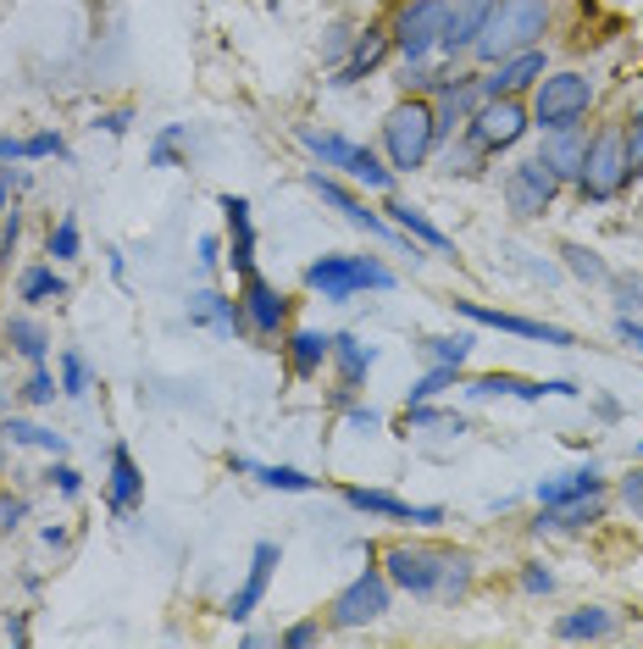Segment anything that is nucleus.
<instances>
[{
  "instance_id": "nucleus-54",
  "label": "nucleus",
  "mask_w": 643,
  "mask_h": 649,
  "mask_svg": "<svg viewBox=\"0 0 643 649\" xmlns=\"http://www.w3.org/2000/svg\"><path fill=\"white\" fill-rule=\"evenodd\" d=\"M378 422H383V417H378L372 406H350V428H367V433H372Z\"/></svg>"
},
{
  "instance_id": "nucleus-5",
  "label": "nucleus",
  "mask_w": 643,
  "mask_h": 649,
  "mask_svg": "<svg viewBox=\"0 0 643 649\" xmlns=\"http://www.w3.org/2000/svg\"><path fill=\"white\" fill-rule=\"evenodd\" d=\"M582 200L604 206L626 189V128H599L588 140V156H582V178H577Z\"/></svg>"
},
{
  "instance_id": "nucleus-21",
  "label": "nucleus",
  "mask_w": 643,
  "mask_h": 649,
  "mask_svg": "<svg viewBox=\"0 0 643 649\" xmlns=\"http://www.w3.org/2000/svg\"><path fill=\"white\" fill-rule=\"evenodd\" d=\"M489 7H494V0H455L449 18H444V40H438V51H444V56L471 51V40L482 34V18H489Z\"/></svg>"
},
{
  "instance_id": "nucleus-4",
  "label": "nucleus",
  "mask_w": 643,
  "mask_h": 649,
  "mask_svg": "<svg viewBox=\"0 0 643 649\" xmlns=\"http://www.w3.org/2000/svg\"><path fill=\"white\" fill-rule=\"evenodd\" d=\"M383 151L394 173H416L433 156V106L427 100H400L383 117Z\"/></svg>"
},
{
  "instance_id": "nucleus-32",
  "label": "nucleus",
  "mask_w": 643,
  "mask_h": 649,
  "mask_svg": "<svg viewBox=\"0 0 643 649\" xmlns=\"http://www.w3.org/2000/svg\"><path fill=\"white\" fill-rule=\"evenodd\" d=\"M610 627H615V616L599 610V605H588V610H566V616L555 622V638H571V644H577V638H604Z\"/></svg>"
},
{
  "instance_id": "nucleus-10",
  "label": "nucleus",
  "mask_w": 643,
  "mask_h": 649,
  "mask_svg": "<svg viewBox=\"0 0 643 649\" xmlns=\"http://www.w3.org/2000/svg\"><path fill=\"white\" fill-rule=\"evenodd\" d=\"M444 18H449L444 0H411V7L394 18V29H389L394 51H400L405 62L433 56V51H438V40H444Z\"/></svg>"
},
{
  "instance_id": "nucleus-16",
  "label": "nucleus",
  "mask_w": 643,
  "mask_h": 649,
  "mask_svg": "<svg viewBox=\"0 0 643 649\" xmlns=\"http://www.w3.org/2000/svg\"><path fill=\"white\" fill-rule=\"evenodd\" d=\"M277 561H283V550H277L272 539H261V544L250 550V572H244V583H239V588H233V600H228V616H233V622H244V616H255V610H261V600H266V588H272Z\"/></svg>"
},
{
  "instance_id": "nucleus-2",
  "label": "nucleus",
  "mask_w": 643,
  "mask_h": 649,
  "mask_svg": "<svg viewBox=\"0 0 643 649\" xmlns=\"http://www.w3.org/2000/svg\"><path fill=\"white\" fill-rule=\"evenodd\" d=\"M305 289L345 306V300H356L367 289H394V273L378 262V255H322V262L305 267Z\"/></svg>"
},
{
  "instance_id": "nucleus-34",
  "label": "nucleus",
  "mask_w": 643,
  "mask_h": 649,
  "mask_svg": "<svg viewBox=\"0 0 643 649\" xmlns=\"http://www.w3.org/2000/svg\"><path fill=\"white\" fill-rule=\"evenodd\" d=\"M0 433H7L12 444H23V450H45V455H62V450H67L62 433H51V428H40V422H23V417L0 422Z\"/></svg>"
},
{
  "instance_id": "nucleus-38",
  "label": "nucleus",
  "mask_w": 643,
  "mask_h": 649,
  "mask_svg": "<svg viewBox=\"0 0 643 649\" xmlns=\"http://www.w3.org/2000/svg\"><path fill=\"white\" fill-rule=\"evenodd\" d=\"M422 350H427L433 361L466 366V355H471V333H433V339H422Z\"/></svg>"
},
{
  "instance_id": "nucleus-59",
  "label": "nucleus",
  "mask_w": 643,
  "mask_h": 649,
  "mask_svg": "<svg viewBox=\"0 0 643 649\" xmlns=\"http://www.w3.org/2000/svg\"><path fill=\"white\" fill-rule=\"evenodd\" d=\"M0 211H12V184H7V173H0Z\"/></svg>"
},
{
  "instance_id": "nucleus-35",
  "label": "nucleus",
  "mask_w": 643,
  "mask_h": 649,
  "mask_svg": "<svg viewBox=\"0 0 643 649\" xmlns=\"http://www.w3.org/2000/svg\"><path fill=\"white\" fill-rule=\"evenodd\" d=\"M449 383H460V366H449V361H433V372L411 383V395H405V406H416V400H433V395H444V388H449Z\"/></svg>"
},
{
  "instance_id": "nucleus-39",
  "label": "nucleus",
  "mask_w": 643,
  "mask_h": 649,
  "mask_svg": "<svg viewBox=\"0 0 643 649\" xmlns=\"http://www.w3.org/2000/svg\"><path fill=\"white\" fill-rule=\"evenodd\" d=\"M45 250L56 255V262H78V250H84V239H78V222H73V217H62V222L51 228Z\"/></svg>"
},
{
  "instance_id": "nucleus-49",
  "label": "nucleus",
  "mask_w": 643,
  "mask_h": 649,
  "mask_svg": "<svg viewBox=\"0 0 643 649\" xmlns=\"http://www.w3.org/2000/svg\"><path fill=\"white\" fill-rule=\"evenodd\" d=\"M522 588H527V594H549V588H555V572H544V566L533 561V566H522Z\"/></svg>"
},
{
  "instance_id": "nucleus-33",
  "label": "nucleus",
  "mask_w": 643,
  "mask_h": 649,
  "mask_svg": "<svg viewBox=\"0 0 643 649\" xmlns=\"http://www.w3.org/2000/svg\"><path fill=\"white\" fill-rule=\"evenodd\" d=\"M7 344L23 355V361H34V366H45V350H51V333L40 328V322H29V317H12L7 322Z\"/></svg>"
},
{
  "instance_id": "nucleus-7",
  "label": "nucleus",
  "mask_w": 643,
  "mask_h": 649,
  "mask_svg": "<svg viewBox=\"0 0 643 649\" xmlns=\"http://www.w3.org/2000/svg\"><path fill=\"white\" fill-rule=\"evenodd\" d=\"M449 556H455V550H433V544H394V550H383V572H389V583H394V588H405V594L427 600V594H438V588H444Z\"/></svg>"
},
{
  "instance_id": "nucleus-42",
  "label": "nucleus",
  "mask_w": 643,
  "mask_h": 649,
  "mask_svg": "<svg viewBox=\"0 0 643 649\" xmlns=\"http://www.w3.org/2000/svg\"><path fill=\"white\" fill-rule=\"evenodd\" d=\"M56 388H62V383H56L45 366H34L29 383H23V400H29V406H51V400H56Z\"/></svg>"
},
{
  "instance_id": "nucleus-57",
  "label": "nucleus",
  "mask_w": 643,
  "mask_h": 649,
  "mask_svg": "<svg viewBox=\"0 0 643 649\" xmlns=\"http://www.w3.org/2000/svg\"><path fill=\"white\" fill-rule=\"evenodd\" d=\"M7 638H12V644H29V622L12 616V622H7Z\"/></svg>"
},
{
  "instance_id": "nucleus-53",
  "label": "nucleus",
  "mask_w": 643,
  "mask_h": 649,
  "mask_svg": "<svg viewBox=\"0 0 643 649\" xmlns=\"http://www.w3.org/2000/svg\"><path fill=\"white\" fill-rule=\"evenodd\" d=\"M345 45H350V23H334V34H328V56L339 62V56H345Z\"/></svg>"
},
{
  "instance_id": "nucleus-58",
  "label": "nucleus",
  "mask_w": 643,
  "mask_h": 649,
  "mask_svg": "<svg viewBox=\"0 0 643 649\" xmlns=\"http://www.w3.org/2000/svg\"><path fill=\"white\" fill-rule=\"evenodd\" d=\"M626 145H643V106L632 111V128H626Z\"/></svg>"
},
{
  "instance_id": "nucleus-3",
  "label": "nucleus",
  "mask_w": 643,
  "mask_h": 649,
  "mask_svg": "<svg viewBox=\"0 0 643 649\" xmlns=\"http://www.w3.org/2000/svg\"><path fill=\"white\" fill-rule=\"evenodd\" d=\"M299 145L322 162V167H339L345 178H356V184H367V189H378V195H389L394 189V167H383L378 162V151H367V145H356V140H345V134H328V128H299Z\"/></svg>"
},
{
  "instance_id": "nucleus-29",
  "label": "nucleus",
  "mask_w": 643,
  "mask_h": 649,
  "mask_svg": "<svg viewBox=\"0 0 643 649\" xmlns=\"http://www.w3.org/2000/svg\"><path fill=\"white\" fill-rule=\"evenodd\" d=\"M389 217H394V228L400 233H411L416 244H427V250H438V255H449L455 244H449V233L427 217V211H416V206H405V200H389Z\"/></svg>"
},
{
  "instance_id": "nucleus-50",
  "label": "nucleus",
  "mask_w": 643,
  "mask_h": 649,
  "mask_svg": "<svg viewBox=\"0 0 643 649\" xmlns=\"http://www.w3.org/2000/svg\"><path fill=\"white\" fill-rule=\"evenodd\" d=\"M615 339H621V344H637V350H643V322H637L632 311H621V317H615Z\"/></svg>"
},
{
  "instance_id": "nucleus-26",
  "label": "nucleus",
  "mask_w": 643,
  "mask_h": 649,
  "mask_svg": "<svg viewBox=\"0 0 643 649\" xmlns=\"http://www.w3.org/2000/svg\"><path fill=\"white\" fill-rule=\"evenodd\" d=\"M328 361H334V333H316V328H294L288 333V366H294V377H316Z\"/></svg>"
},
{
  "instance_id": "nucleus-20",
  "label": "nucleus",
  "mask_w": 643,
  "mask_h": 649,
  "mask_svg": "<svg viewBox=\"0 0 643 649\" xmlns=\"http://www.w3.org/2000/svg\"><path fill=\"white\" fill-rule=\"evenodd\" d=\"M544 78V51L533 45V51H522V56H505V62H494V73L489 78H477L482 84V95H522L527 84H538Z\"/></svg>"
},
{
  "instance_id": "nucleus-8",
  "label": "nucleus",
  "mask_w": 643,
  "mask_h": 649,
  "mask_svg": "<svg viewBox=\"0 0 643 649\" xmlns=\"http://www.w3.org/2000/svg\"><path fill=\"white\" fill-rule=\"evenodd\" d=\"M527 106L516 100V95H494V100H482L477 111H471V122H466V140L471 145H482V151H511L522 134H527Z\"/></svg>"
},
{
  "instance_id": "nucleus-6",
  "label": "nucleus",
  "mask_w": 643,
  "mask_h": 649,
  "mask_svg": "<svg viewBox=\"0 0 643 649\" xmlns=\"http://www.w3.org/2000/svg\"><path fill=\"white\" fill-rule=\"evenodd\" d=\"M588 106H593V78H582V73H544V84L533 95V122L544 128V134H555V128L582 122Z\"/></svg>"
},
{
  "instance_id": "nucleus-27",
  "label": "nucleus",
  "mask_w": 643,
  "mask_h": 649,
  "mask_svg": "<svg viewBox=\"0 0 643 649\" xmlns=\"http://www.w3.org/2000/svg\"><path fill=\"white\" fill-rule=\"evenodd\" d=\"M139 499H144V477H139V466H133V450L117 444V450H111V510H117V516H133Z\"/></svg>"
},
{
  "instance_id": "nucleus-15",
  "label": "nucleus",
  "mask_w": 643,
  "mask_h": 649,
  "mask_svg": "<svg viewBox=\"0 0 643 649\" xmlns=\"http://www.w3.org/2000/svg\"><path fill=\"white\" fill-rule=\"evenodd\" d=\"M305 184H310V189H316L322 200H328V206H334V211H339L345 222H356V228H367L372 239H411V233H400V228H389V222H383L378 211H367V206H361V200H356V195H350V189L339 184V178H328V173H305ZM411 244H416V239H411Z\"/></svg>"
},
{
  "instance_id": "nucleus-18",
  "label": "nucleus",
  "mask_w": 643,
  "mask_h": 649,
  "mask_svg": "<svg viewBox=\"0 0 643 649\" xmlns=\"http://www.w3.org/2000/svg\"><path fill=\"white\" fill-rule=\"evenodd\" d=\"M222 206V217H228V262H233V273L239 278H250L255 273V222H250V200L244 195H222L217 200Z\"/></svg>"
},
{
  "instance_id": "nucleus-1",
  "label": "nucleus",
  "mask_w": 643,
  "mask_h": 649,
  "mask_svg": "<svg viewBox=\"0 0 643 649\" xmlns=\"http://www.w3.org/2000/svg\"><path fill=\"white\" fill-rule=\"evenodd\" d=\"M544 29H549V0H494L489 18H482V34L471 40V56L494 67L505 56L533 51Z\"/></svg>"
},
{
  "instance_id": "nucleus-45",
  "label": "nucleus",
  "mask_w": 643,
  "mask_h": 649,
  "mask_svg": "<svg viewBox=\"0 0 643 649\" xmlns=\"http://www.w3.org/2000/svg\"><path fill=\"white\" fill-rule=\"evenodd\" d=\"M621 505H626L632 516H643V466H632V472L621 477Z\"/></svg>"
},
{
  "instance_id": "nucleus-31",
  "label": "nucleus",
  "mask_w": 643,
  "mask_h": 649,
  "mask_svg": "<svg viewBox=\"0 0 643 649\" xmlns=\"http://www.w3.org/2000/svg\"><path fill=\"white\" fill-rule=\"evenodd\" d=\"M233 472H255L266 488H283V494H310V488H316V477H305L299 466H266V461H244V455H233Z\"/></svg>"
},
{
  "instance_id": "nucleus-56",
  "label": "nucleus",
  "mask_w": 643,
  "mask_h": 649,
  "mask_svg": "<svg viewBox=\"0 0 643 649\" xmlns=\"http://www.w3.org/2000/svg\"><path fill=\"white\" fill-rule=\"evenodd\" d=\"M128 122H133L128 111H106V117H100V128H106V134H128Z\"/></svg>"
},
{
  "instance_id": "nucleus-25",
  "label": "nucleus",
  "mask_w": 643,
  "mask_h": 649,
  "mask_svg": "<svg viewBox=\"0 0 643 649\" xmlns=\"http://www.w3.org/2000/svg\"><path fill=\"white\" fill-rule=\"evenodd\" d=\"M588 494H604V477L599 466H577V472H560V477H544L538 483V505H571V499H588Z\"/></svg>"
},
{
  "instance_id": "nucleus-28",
  "label": "nucleus",
  "mask_w": 643,
  "mask_h": 649,
  "mask_svg": "<svg viewBox=\"0 0 643 649\" xmlns=\"http://www.w3.org/2000/svg\"><path fill=\"white\" fill-rule=\"evenodd\" d=\"M604 516V499L599 494H588V499H571V505H538V534L549 528V534H571V528H588V522H599Z\"/></svg>"
},
{
  "instance_id": "nucleus-23",
  "label": "nucleus",
  "mask_w": 643,
  "mask_h": 649,
  "mask_svg": "<svg viewBox=\"0 0 643 649\" xmlns=\"http://www.w3.org/2000/svg\"><path fill=\"white\" fill-rule=\"evenodd\" d=\"M538 156H544V162L555 167V178H560V184H566V178L577 184V178H582V156H588V140L577 134V122H571V128H555V134H544V151H538Z\"/></svg>"
},
{
  "instance_id": "nucleus-43",
  "label": "nucleus",
  "mask_w": 643,
  "mask_h": 649,
  "mask_svg": "<svg viewBox=\"0 0 643 649\" xmlns=\"http://www.w3.org/2000/svg\"><path fill=\"white\" fill-rule=\"evenodd\" d=\"M45 156H67V140L51 134V128H45V134H29V140H23V162H45Z\"/></svg>"
},
{
  "instance_id": "nucleus-14",
  "label": "nucleus",
  "mask_w": 643,
  "mask_h": 649,
  "mask_svg": "<svg viewBox=\"0 0 643 649\" xmlns=\"http://www.w3.org/2000/svg\"><path fill=\"white\" fill-rule=\"evenodd\" d=\"M345 505L361 516H383V522H411V528H438L444 522V505H411L389 488H345Z\"/></svg>"
},
{
  "instance_id": "nucleus-30",
  "label": "nucleus",
  "mask_w": 643,
  "mask_h": 649,
  "mask_svg": "<svg viewBox=\"0 0 643 649\" xmlns=\"http://www.w3.org/2000/svg\"><path fill=\"white\" fill-rule=\"evenodd\" d=\"M18 295H23L29 306H62L73 289H67V278H62L56 267H29V273L18 278Z\"/></svg>"
},
{
  "instance_id": "nucleus-24",
  "label": "nucleus",
  "mask_w": 643,
  "mask_h": 649,
  "mask_svg": "<svg viewBox=\"0 0 643 649\" xmlns=\"http://www.w3.org/2000/svg\"><path fill=\"white\" fill-rule=\"evenodd\" d=\"M334 361H339V388H334V400H350L356 395V383L372 372V344H361L356 333H334Z\"/></svg>"
},
{
  "instance_id": "nucleus-36",
  "label": "nucleus",
  "mask_w": 643,
  "mask_h": 649,
  "mask_svg": "<svg viewBox=\"0 0 643 649\" xmlns=\"http://www.w3.org/2000/svg\"><path fill=\"white\" fill-rule=\"evenodd\" d=\"M184 122H167V128H161V140L150 145V167H161V173H167V167H184Z\"/></svg>"
},
{
  "instance_id": "nucleus-60",
  "label": "nucleus",
  "mask_w": 643,
  "mask_h": 649,
  "mask_svg": "<svg viewBox=\"0 0 643 649\" xmlns=\"http://www.w3.org/2000/svg\"><path fill=\"white\" fill-rule=\"evenodd\" d=\"M637 455H643V439H637Z\"/></svg>"
},
{
  "instance_id": "nucleus-9",
  "label": "nucleus",
  "mask_w": 643,
  "mask_h": 649,
  "mask_svg": "<svg viewBox=\"0 0 643 649\" xmlns=\"http://www.w3.org/2000/svg\"><path fill=\"white\" fill-rule=\"evenodd\" d=\"M389 605H394L389 572H383V566H367V572H356V578L339 588V600H334V627H367V622L389 616Z\"/></svg>"
},
{
  "instance_id": "nucleus-19",
  "label": "nucleus",
  "mask_w": 643,
  "mask_h": 649,
  "mask_svg": "<svg viewBox=\"0 0 643 649\" xmlns=\"http://www.w3.org/2000/svg\"><path fill=\"white\" fill-rule=\"evenodd\" d=\"M389 51H394L389 29H361V34H356V45H350V62H339L334 84H339V89H350V84L372 78V73L383 67V56H389Z\"/></svg>"
},
{
  "instance_id": "nucleus-47",
  "label": "nucleus",
  "mask_w": 643,
  "mask_h": 649,
  "mask_svg": "<svg viewBox=\"0 0 643 649\" xmlns=\"http://www.w3.org/2000/svg\"><path fill=\"white\" fill-rule=\"evenodd\" d=\"M316 638H322L316 622H294L288 632H277V644H288V649H305V644H316Z\"/></svg>"
},
{
  "instance_id": "nucleus-17",
  "label": "nucleus",
  "mask_w": 643,
  "mask_h": 649,
  "mask_svg": "<svg viewBox=\"0 0 643 649\" xmlns=\"http://www.w3.org/2000/svg\"><path fill=\"white\" fill-rule=\"evenodd\" d=\"M244 317H250V333H255V339H277L283 322H288V300H283L261 273H250V278H244Z\"/></svg>"
},
{
  "instance_id": "nucleus-48",
  "label": "nucleus",
  "mask_w": 643,
  "mask_h": 649,
  "mask_svg": "<svg viewBox=\"0 0 643 649\" xmlns=\"http://www.w3.org/2000/svg\"><path fill=\"white\" fill-rule=\"evenodd\" d=\"M615 300L621 311H643V278H615Z\"/></svg>"
},
{
  "instance_id": "nucleus-51",
  "label": "nucleus",
  "mask_w": 643,
  "mask_h": 649,
  "mask_svg": "<svg viewBox=\"0 0 643 649\" xmlns=\"http://www.w3.org/2000/svg\"><path fill=\"white\" fill-rule=\"evenodd\" d=\"M18 233H23V217H18V211H7V228H0V262H7V255L18 250Z\"/></svg>"
},
{
  "instance_id": "nucleus-22",
  "label": "nucleus",
  "mask_w": 643,
  "mask_h": 649,
  "mask_svg": "<svg viewBox=\"0 0 643 649\" xmlns=\"http://www.w3.org/2000/svg\"><path fill=\"white\" fill-rule=\"evenodd\" d=\"M189 322H211L217 333H250V317H244V300H228V295H217V289H200V295H189Z\"/></svg>"
},
{
  "instance_id": "nucleus-44",
  "label": "nucleus",
  "mask_w": 643,
  "mask_h": 649,
  "mask_svg": "<svg viewBox=\"0 0 643 649\" xmlns=\"http://www.w3.org/2000/svg\"><path fill=\"white\" fill-rule=\"evenodd\" d=\"M23 516H29V499L23 494H7V499H0V534L23 528Z\"/></svg>"
},
{
  "instance_id": "nucleus-41",
  "label": "nucleus",
  "mask_w": 643,
  "mask_h": 649,
  "mask_svg": "<svg viewBox=\"0 0 643 649\" xmlns=\"http://www.w3.org/2000/svg\"><path fill=\"white\" fill-rule=\"evenodd\" d=\"M466 588H471V556H466V550H455V556H449V572H444V588H438V594H444V600H460Z\"/></svg>"
},
{
  "instance_id": "nucleus-52",
  "label": "nucleus",
  "mask_w": 643,
  "mask_h": 649,
  "mask_svg": "<svg viewBox=\"0 0 643 649\" xmlns=\"http://www.w3.org/2000/svg\"><path fill=\"white\" fill-rule=\"evenodd\" d=\"M200 267H206V273H217V267H222V239H217V233H206V239H200Z\"/></svg>"
},
{
  "instance_id": "nucleus-13",
  "label": "nucleus",
  "mask_w": 643,
  "mask_h": 649,
  "mask_svg": "<svg viewBox=\"0 0 643 649\" xmlns=\"http://www.w3.org/2000/svg\"><path fill=\"white\" fill-rule=\"evenodd\" d=\"M449 306H455V317H466L477 328H500V333H516V339H533V344H555V350L577 344L566 328H549V322H533V317H516V311H494V306H477V300H449Z\"/></svg>"
},
{
  "instance_id": "nucleus-37",
  "label": "nucleus",
  "mask_w": 643,
  "mask_h": 649,
  "mask_svg": "<svg viewBox=\"0 0 643 649\" xmlns=\"http://www.w3.org/2000/svg\"><path fill=\"white\" fill-rule=\"evenodd\" d=\"M560 255H566V267H571L582 284H604V278H610V267L599 262V255H593L588 244H560Z\"/></svg>"
},
{
  "instance_id": "nucleus-40",
  "label": "nucleus",
  "mask_w": 643,
  "mask_h": 649,
  "mask_svg": "<svg viewBox=\"0 0 643 649\" xmlns=\"http://www.w3.org/2000/svg\"><path fill=\"white\" fill-rule=\"evenodd\" d=\"M62 395H73V400H78V395H89V366H84V355H78V350H67V355H62Z\"/></svg>"
},
{
  "instance_id": "nucleus-55",
  "label": "nucleus",
  "mask_w": 643,
  "mask_h": 649,
  "mask_svg": "<svg viewBox=\"0 0 643 649\" xmlns=\"http://www.w3.org/2000/svg\"><path fill=\"white\" fill-rule=\"evenodd\" d=\"M0 162H23V140L18 134H0Z\"/></svg>"
},
{
  "instance_id": "nucleus-11",
  "label": "nucleus",
  "mask_w": 643,
  "mask_h": 649,
  "mask_svg": "<svg viewBox=\"0 0 643 649\" xmlns=\"http://www.w3.org/2000/svg\"><path fill=\"white\" fill-rule=\"evenodd\" d=\"M555 195H560V178H555V167L544 156H527V162H516L505 173V206L516 217H544L555 206Z\"/></svg>"
},
{
  "instance_id": "nucleus-12",
  "label": "nucleus",
  "mask_w": 643,
  "mask_h": 649,
  "mask_svg": "<svg viewBox=\"0 0 643 649\" xmlns=\"http://www.w3.org/2000/svg\"><path fill=\"white\" fill-rule=\"evenodd\" d=\"M466 395L471 400H500V395H511V400H544V395H582V388L571 383V377H516V372H482V377H471L466 383Z\"/></svg>"
},
{
  "instance_id": "nucleus-46",
  "label": "nucleus",
  "mask_w": 643,
  "mask_h": 649,
  "mask_svg": "<svg viewBox=\"0 0 643 649\" xmlns=\"http://www.w3.org/2000/svg\"><path fill=\"white\" fill-rule=\"evenodd\" d=\"M45 477H51V483H56V488H62V494H67V499H78V488H84V477H78V472H73V466H67V461H56V466H51V472H45Z\"/></svg>"
}]
</instances>
